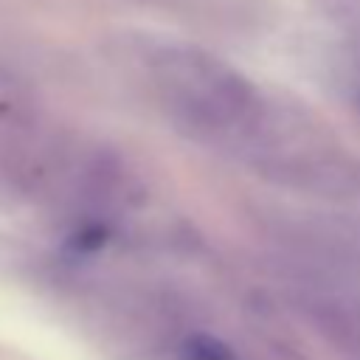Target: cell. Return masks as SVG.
Instances as JSON below:
<instances>
[{
    "label": "cell",
    "mask_w": 360,
    "mask_h": 360,
    "mask_svg": "<svg viewBox=\"0 0 360 360\" xmlns=\"http://www.w3.org/2000/svg\"><path fill=\"white\" fill-rule=\"evenodd\" d=\"M323 8L329 17H335L340 22L360 17V0H323Z\"/></svg>",
    "instance_id": "obj_4"
},
{
    "label": "cell",
    "mask_w": 360,
    "mask_h": 360,
    "mask_svg": "<svg viewBox=\"0 0 360 360\" xmlns=\"http://www.w3.org/2000/svg\"><path fill=\"white\" fill-rule=\"evenodd\" d=\"M158 87L177 121L202 135H236L259 124L253 84L202 48L172 45L155 56Z\"/></svg>",
    "instance_id": "obj_1"
},
{
    "label": "cell",
    "mask_w": 360,
    "mask_h": 360,
    "mask_svg": "<svg viewBox=\"0 0 360 360\" xmlns=\"http://www.w3.org/2000/svg\"><path fill=\"white\" fill-rule=\"evenodd\" d=\"M183 360H236V354L214 335H191L183 343Z\"/></svg>",
    "instance_id": "obj_3"
},
{
    "label": "cell",
    "mask_w": 360,
    "mask_h": 360,
    "mask_svg": "<svg viewBox=\"0 0 360 360\" xmlns=\"http://www.w3.org/2000/svg\"><path fill=\"white\" fill-rule=\"evenodd\" d=\"M354 104H357V110H360V90H357V96H354Z\"/></svg>",
    "instance_id": "obj_5"
},
{
    "label": "cell",
    "mask_w": 360,
    "mask_h": 360,
    "mask_svg": "<svg viewBox=\"0 0 360 360\" xmlns=\"http://www.w3.org/2000/svg\"><path fill=\"white\" fill-rule=\"evenodd\" d=\"M278 183H290L315 194L329 197H354L360 194V163L338 155H287L270 158L264 166Z\"/></svg>",
    "instance_id": "obj_2"
}]
</instances>
